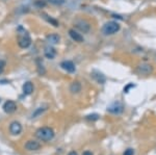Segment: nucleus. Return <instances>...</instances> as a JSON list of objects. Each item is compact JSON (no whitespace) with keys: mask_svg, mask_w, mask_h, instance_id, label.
I'll return each instance as SVG.
<instances>
[{"mask_svg":"<svg viewBox=\"0 0 156 155\" xmlns=\"http://www.w3.org/2000/svg\"><path fill=\"white\" fill-rule=\"evenodd\" d=\"M31 44V39L27 31H25L22 27H19L18 29V45L20 48L25 49L28 48Z\"/></svg>","mask_w":156,"mask_h":155,"instance_id":"1","label":"nucleus"},{"mask_svg":"<svg viewBox=\"0 0 156 155\" xmlns=\"http://www.w3.org/2000/svg\"><path fill=\"white\" fill-rule=\"evenodd\" d=\"M36 136L39 139L44 142L51 141L54 137V131L49 127H42V128L37 129L36 132Z\"/></svg>","mask_w":156,"mask_h":155,"instance_id":"2","label":"nucleus"},{"mask_svg":"<svg viewBox=\"0 0 156 155\" xmlns=\"http://www.w3.org/2000/svg\"><path fill=\"white\" fill-rule=\"evenodd\" d=\"M121 26L118 22L115 21H109L106 22L102 27V32L105 36H112V34L117 33L120 30Z\"/></svg>","mask_w":156,"mask_h":155,"instance_id":"3","label":"nucleus"},{"mask_svg":"<svg viewBox=\"0 0 156 155\" xmlns=\"http://www.w3.org/2000/svg\"><path fill=\"white\" fill-rule=\"evenodd\" d=\"M123 111H124V106H123V104L120 103V102H115V103H112L110 106H108V108H107V111H109L110 114H122Z\"/></svg>","mask_w":156,"mask_h":155,"instance_id":"4","label":"nucleus"},{"mask_svg":"<svg viewBox=\"0 0 156 155\" xmlns=\"http://www.w3.org/2000/svg\"><path fill=\"white\" fill-rule=\"evenodd\" d=\"M60 67H62V68L64 69L65 71H67L68 73H74L75 70H76L74 62H71V61H64V62H62V64H60Z\"/></svg>","mask_w":156,"mask_h":155,"instance_id":"5","label":"nucleus"},{"mask_svg":"<svg viewBox=\"0 0 156 155\" xmlns=\"http://www.w3.org/2000/svg\"><path fill=\"white\" fill-rule=\"evenodd\" d=\"M17 109V105L16 103H15L14 101H12V100H9V101H6L5 103L3 104V111L6 112V114H12V112H15Z\"/></svg>","mask_w":156,"mask_h":155,"instance_id":"6","label":"nucleus"},{"mask_svg":"<svg viewBox=\"0 0 156 155\" xmlns=\"http://www.w3.org/2000/svg\"><path fill=\"white\" fill-rule=\"evenodd\" d=\"M76 28L81 32H83V33H87V32L90 31V26L87 21H84V20H80V21L76 22Z\"/></svg>","mask_w":156,"mask_h":155,"instance_id":"7","label":"nucleus"},{"mask_svg":"<svg viewBox=\"0 0 156 155\" xmlns=\"http://www.w3.org/2000/svg\"><path fill=\"white\" fill-rule=\"evenodd\" d=\"M137 72L142 75H149L151 72H152V66L148 64H142L137 67Z\"/></svg>","mask_w":156,"mask_h":155,"instance_id":"8","label":"nucleus"},{"mask_svg":"<svg viewBox=\"0 0 156 155\" xmlns=\"http://www.w3.org/2000/svg\"><path fill=\"white\" fill-rule=\"evenodd\" d=\"M9 131H11L12 134L16 136V134H19L20 132L22 131V126L19 122H12L9 126Z\"/></svg>","mask_w":156,"mask_h":155,"instance_id":"9","label":"nucleus"},{"mask_svg":"<svg viewBox=\"0 0 156 155\" xmlns=\"http://www.w3.org/2000/svg\"><path fill=\"white\" fill-rule=\"evenodd\" d=\"M69 34H70V37H72V40H74L75 42H78V43L83 42V37L81 36V33H79V32L76 31L75 29H70Z\"/></svg>","mask_w":156,"mask_h":155,"instance_id":"10","label":"nucleus"},{"mask_svg":"<svg viewBox=\"0 0 156 155\" xmlns=\"http://www.w3.org/2000/svg\"><path fill=\"white\" fill-rule=\"evenodd\" d=\"M40 147H41V145L36 141H28L25 144V148L28 151H36V150L40 149Z\"/></svg>","mask_w":156,"mask_h":155,"instance_id":"11","label":"nucleus"},{"mask_svg":"<svg viewBox=\"0 0 156 155\" xmlns=\"http://www.w3.org/2000/svg\"><path fill=\"white\" fill-rule=\"evenodd\" d=\"M92 77L100 84H103L105 82V80H106V78H105L104 75H103L102 73H100V72H98V71H93Z\"/></svg>","mask_w":156,"mask_h":155,"instance_id":"12","label":"nucleus"},{"mask_svg":"<svg viewBox=\"0 0 156 155\" xmlns=\"http://www.w3.org/2000/svg\"><path fill=\"white\" fill-rule=\"evenodd\" d=\"M59 40L60 37L58 34L56 33H51V34H48L46 37V41L48 42L50 45H56L59 43Z\"/></svg>","mask_w":156,"mask_h":155,"instance_id":"13","label":"nucleus"},{"mask_svg":"<svg viewBox=\"0 0 156 155\" xmlns=\"http://www.w3.org/2000/svg\"><path fill=\"white\" fill-rule=\"evenodd\" d=\"M44 54H45V56H46L47 58L53 59L55 57V55H56V51H55V49L53 48V47L48 46V47H46V48H45Z\"/></svg>","mask_w":156,"mask_h":155,"instance_id":"14","label":"nucleus"},{"mask_svg":"<svg viewBox=\"0 0 156 155\" xmlns=\"http://www.w3.org/2000/svg\"><path fill=\"white\" fill-rule=\"evenodd\" d=\"M22 89H23L24 95H30L34 92V86H32V83L30 81L25 82L23 84V86H22Z\"/></svg>","mask_w":156,"mask_h":155,"instance_id":"15","label":"nucleus"},{"mask_svg":"<svg viewBox=\"0 0 156 155\" xmlns=\"http://www.w3.org/2000/svg\"><path fill=\"white\" fill-rule=\"evenodd\" d=\"M70 91L72 92L73 94H77L81 91V84H80L79 81H74L71 83L70 86Z\"/></svg>","mask_w":156,"mask_h":155,"instance_id":"16","label":"nucleus"},{"mask_svg":"<svg viewBox=\"0 0 156 155\" xmlns=\"http://www.w3.org/2000/svg\"><path fill=\"white\" fill-rule=\"evenodd\" d=\"M42 16H43V18L46 20L47 22H48V23H50L51 25H53L54 27H58L59 26L58 21H57V20H55V19H53L52 17H50V16H48V15H46V14H42Z\"/></svg>","mask_w":156,"mask_h":155,"instance_id":"17","label":"nucleus"},{"mask_svg":"<svg viewBox=\"0 0 156 155\" xmlns=\"http://www.w3.org/2000/svg\"><path fill=\"white\" fill-rule=\"evenodd\" d=\"M37 71H39V73L41 75H44L45 73H46V71H45L44 67H43V64L39 61V59L37 61Z\"/></svg>","mask_w":156,"mask_h":155,"instance_id":"18","label":"nucleus"},{"mask_svg":"<svg viewBox=\"0 0 156 155\" xmlns=\"http://www.w3.org/2000/svg\"><path fill=\"white\" fill-rule=\"evenodd\" d=\"M85 119H87V121H97V120H99V114H89V116L85 117Z\"/></svg>","mask_w":156,"mask_h":155,"instance_id":"19","label":"nucleus"},{"mask_svg":"<svg viewBox=\"0 0 156 155\" xmlns=\"http://www.w3.org/2000/svg\"><path fill=\"white\" fill-rule=\"evenodd\" d=\"M50 3L55 4V5H62L65 3V0H48Z\"/></svg>","mask_w":156,"mask_h":155,"instance_id":"20","label":"nucleus"},{"mask_svg":"<svg viewBox=\"0 0 156 155\" xmlns=\"http://www.w3.org/2000/svg\"><path fill=\"white\" fill-rule=\"evenodd\" d=\"M132 87H135V84H133V83L127 84V86L124 87V93H129V91L132 89Z\"/></svg>","mask_w":156,"mask_h":155,"instance_id":"21","label":"nucleus"},{"mask_svg":"<svg viewBox=\"0 0 156 155\" xmlns=\"http://www.w3.org/2000/svg\"><path fill=\"white\" fill-rule=\"evenodd\" d=\"M133 154H134V150L131 148H128L127 150H125V152L123 155H133Z\"/></svg>","mask_w":156,"mask_h":155,"instance_id":"22","label":"nucleus"},{"mask_svg":"<svg viewBox=\"0 0 156 155\" xmlns=\"http://www.w3.org/2000/svg\"><path fill=\"white\" fill-rule=\"evenodd\" d=\"M4 67H5V62H4V61H0V74L3 72Z\"/></svg>","mask_w":156,"mask_h":155,"instance_id":"23","label":"nucleus"},{"mask_svg":"<svg viewBox=\"0 0 156 155\" xmlns=\"http://www.w3.org/2000/svg\"><path fill=\"white\" fill-rule=\"evenodd\" d=\"M45 111V108H40V109H37V111H36V112H34V114H32V117H34H34H36V116H37V114H41V112H43V111Z\"/></svg>","mask_w":156,"mask_h":155,"instance_id":"24","label":"nucleus"},{"mask_svg":"<svg viewBox=\"0 0 156 155\" xmlns=\"http://www.w3.org/2000/svg\"><path fill=\"white\" fill-rule=\"evenodd\" d=\"M82 155H93V153L92 152H90V151H85V152H83V154Z\"/></svg>","mask_w":156,"mask_h":155,"instance_id":"25","label":"nucleus"},{"mask_svg":"<svg viewBox=\"0 0 156 155\" xmlns=\"http://www.w3.org/2000/svg\"><path fill=\"white\" fill-rule=\"evenodd\" d=\"M68 155H78V154L76 153V152L72 151V152H70V153H69V154H68Z\"/></svg>","mask_w":156,"mask_h":155,"instance_id":"26","label":"nucleus"}]
</instances>
